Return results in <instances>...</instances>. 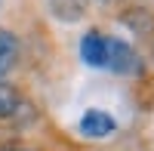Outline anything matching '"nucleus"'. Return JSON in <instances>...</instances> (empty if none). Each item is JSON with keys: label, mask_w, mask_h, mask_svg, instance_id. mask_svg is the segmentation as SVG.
I'll use <instances>...</instances> for the list:
<instances>
[{"label": "nucleus", "mask_w": 154, "mask_h": 151, "mask_svg": "<svg viewBox=\"0 0 154 151\" xmlns=\"http://www.w3.org/2000/svg\"><path fill=\"white\" fill-rule=\"evenodd\" d=\"M151 56H154V46H151Z\"/></svg>", "instance_id": "obj_10"}, {"label": "nucleus", "mask_w": 154, "mask_h": 151, "mask_svg": "<svg viewBox=\"0 0 154 151\" xmlns=\"http://www.w3.org/2000/svg\"><path fill=\"white\" fill-rule=\"evenodd\" d=\"M117 22L123 25V28H130L133 34H139V37H145V34L154 31V12L145 9V6H126V9H120Z\"/></svg>", "instance_id": "obj_4"}, {"label": "nucleus", "mask_w": 154, "mask_h": 151, "mask_svg": "<svg viewBox=\"0 0 154 151\" xmlns=\"http://www.w3.org/2000/svg\"><path fill=\"white\" fill-rule=\"evenodd\" d=\"M16 62H19V37L6 28H0V77H6Z\"/></svg>", "instance_id": "obj_6"}, {"label": "nucleus", "mask_w": 154, "mask_h": 151, "mask_svg": "<svg viewBox=\"0 0 154 151\" xmlns=\"http://www.w3.org/2000/svg\"><path fill=\"white\" fill-rule=\"evenodd\" d=\"M102 6H117V3H123V0H99Z\"/></svg>", "instance_id": "obj_9"}, {"label": "nucleus", "mask_w": 154, "mask_h": 151, "mask_svg": "<svg viewBox=\"0 0 154 151\" xmlns=\"http://www.w3.org/2000/svg\"><path fill=\"white\" fill-rule=\"evenodd\" d=\"M77 127H80V136H86V139H108V136L117 130V120H114L108 111H102V108H89L80 117Z\"/></svg>", "instance_id": "obj_2"}, {"label": "nucleus", "mask_w": 154, "mask_h": 151, "mask_svg": "<svg viewBox=\"0 0 154 151\" xmlns=\"http://www.w3.org/2000/svg\"><path fill=\"white\" fill-rule=\"evenodd\" d=\"M46 9L53 12L59 22L74 25V22H80L89 12V0H46Z\"/></svg>", "instance_id": "obj_5"}, {"label": "nucleus", "mask_w": 154, "mask_h": 151, "mask_svg": "<svg viewBox=\"0 0 154 151\" xmlns=\"http://www.w3.org/2000/svg\"><path fill=\"white\" fill-rule=\"evenodd\" d=\"M0 151H34V148H22V145H0Z\"/></svg>", "instance_id": "obj_8"}, {"label": "nucleus", "mask_w": 154, "mask_h": 151, "mask_svg": "<svg viewBox=\"0 0 154 151\" xmlns=\"http://www.w3.org/2000/svg\"><path fill=\"white\" fill-rule=\"evenodd\" d=\"M80 59L89 68H105L108 62V37L102 31H86L80 40Z\"/></svg>", "instance_id": "obj_3"}, {"label": "nucleus", "mask_w": 154, "mask_h": 151, "mask_svg": "<svg viewBox=\"0 0 154 151\" xmlns=\"http://www.w3.org/2000/svg\"><path fill=\"white\" fill-rule=\"evenodd\" d=\"M105 68H111L114 74H120V77H139L142 68H145V62L126 40L108 37V62H105Z\"/></svg>", "instance_id": "obj_1"}, {"label": "nucleus", "mask_w": 154, "mask_h": 151, "mask_svg": "<svg viewBox=\"0 0 154 151\" xmlns=\"http://www.w3.org/2000/svg\"><path fill=\"white\" fill-rule=\"evenodd\" d=\"M22 93L16 90V86H9L0 80V120H9V117H16V111L22 108Z\"/></svg>", "instance_id": "obj_7"}]
</instances>
